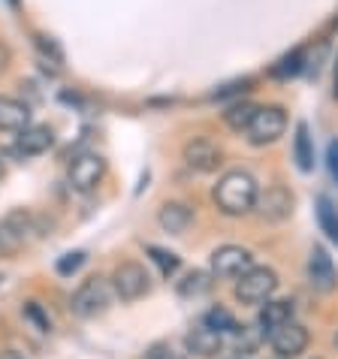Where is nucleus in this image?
Returning a JSON list of instances; mask_svg holds the SVG:
<instances>
[{"instance_id":"f257e3e1","label":"nucleus","mask_w":338,"mask_h":359,"mask_svg":"<svg viewBox=\"0 0 338 359\" xmlns=\"http://www.w3.org/2000/svg\"><path fill=\"white\" fill-rule=\"evenodd\" d=\"M212 196H215L217 212H224L230 217H242V215L251 212V208H257L260 184H257V178L251 172H245V169H233V172H227L221 182L215 184Z\"/></svg>"},{"instance_id":"f03ea898","label":"nucleus","mask_w":338,"mask_h":359,"mask_svg":"<svg viewBox=\"0 0 338 359\" xmlns=\"http://www.w3.org/2000/svg\"><path fill=\"white\" fill-rule=\"evenodd\" d=\"M39 236H43V221L27 208H15L6 217H0V257L27 251Z\"/></svg>"},{"instance_id":"7ed1b4c3","label":"nucleus","mask_w":338,"mask_h":359,"mask_svg":"<svg viewBox=\"0 0 338 359\" xmlns=\"http://www.w3.org/2000/svg\"><path fill=\"white\" fill-rule=\"evenodd\" d=\"M278 272L269 266H251L245 275H238L236 281V299L242 305H263L269 302L278 290Z\"/></svg>"},{"instance_id":"20e7f679","label":"nucleus","mask_w":338,"mask_h":359,"mask_svg":"<svg viewBox=\"0 0 338 359\" xmlns=\"http://www.w3.org/2000/svg\"><path fill=\"white\" fill-rule=\"evenodd\" d=\"M112 281H106V278H88V281L79 287V290L73 293V299H69V311H73L76 317H82V320H91V317L103 314L109 302H112Z\"/></svg>"},{"instance_id":"39448f33","label":"nucleus","mask_w":338,"mask_h":359,"mask_svg":"<svg viewBox=\"0 0 338 359\" xmlns=\"http://www.w3.org/2000/svg\"><path fill=\"white\" fill-rule=\"evenodd\" d=\"M287 130V112L281 106H260L254 121L248 124V142L251 145H272Z\"/></svg>"},{"instance_id":"423d86ee","label":"nucleus","mask_w":338,"mask_h":359,"mask_svg":"<svg viewBox=\"0 0 338 359\" xmlns=\"http://www.w3.org/2000/svg\"><path fill=\"white\" fill-rule=\"evenodd\" d=\"M112 290L121 302H136L151 290V275L145 272L142 263H121L112 272Z\"/></svg>"},{"instance_id":"0eeeda50","label":"nucleus","mask_w":338,"mask_h":359,"mask_svg":"<svg viewBox=\"0 0 338 359\" xmlns=\"http://www.w3.org/2000/svg\"><path fill=\"white\" fill-rule=\"evenodd\" d=\"M208 266H212V275L215 278H224V281H230V278L245 275L248 269L254 266V254L248 251V248H242V245H224V248H217V251L212 254Z\"/></svg>"},{"instance_id":"6e6552de","label":"nucleus","mask_w":338,"mask_h":359,"mask_svg":"<svg viewBox=\"0 0 338 359\" xmlns=\"http://www.w3.org/2000/svg\"><path fill=\"white\" fill-rule=\"evenodd\" d=\"M269 344H272V351L281 356V359H296V356H302L305 353V347H308V329L302 323H296V320H287L284 326H278L272 329L269 335Z\"/></svg>"},{"instance_id":"1a4fd4ad","label":"nucleus","mask_w":338,"mask_h":359,"mask_svg":"<svg viewBox=\"0 0 338 359\" xmlns=\"http://www.w3.org/2000/svg\"><path fill=\"white\" fill-rule=\"evenodd\" d=\"M103 175H106V161L100 154H79L73 163H69V187H76V191H94L97 184L103 182Z\"/></svg>"},{"instance_id":"9d476101","label":"nucleus","mask_w":338,"mask_h":359,"mask_svg":"<svg viewBox=\"0 0 338 359\" xmlns=\"http://www.w3.org/2000/svg\"><path fill=\"white\" fill-rule=\"evenodd\" d=\"M308 281H311L314 290L320 293H332L338 287V272H335V263L326 248L314 245L311 254H308Z\"/></svg>"},{"instance_id":"9b49d317","label":"nucleus","mask_w":338,"mask_h":359,"mask_svg":"<svg viewBox=\"0 0 338 359\" xmlns=\"http://www.w3.org/2000/svg\"><path fill=\"white\" fill-rule=\"evenodd\" d=\"M184 163L191 166L194 172H215V169L224 163V151L212 139H191V142L184 145Z\"/></svg>"},{"instance_id":"f8f14e48","label":"nucleus","mask_w":338,"mask_h":359,"mask_svg":"<svg viewBox=\"0 0 338 359\" xmlns=\"http://www.w3.org/2000/svg\"><path fill=\"white\" fill-rule=\"evenodd\" d=\"M257 208L266 221H287L293 215V194L281 184H272L266 194L257 196Z\"/></svg>"},{"instance_id":"ddd939ff","label":"nucleus","mask_w":338,"mask_h":359,"mask_svg":"<svg viewBox=\"0 0 338 359\" xmlns=\"http://www.w3.org/2000/svg\"><path fill=\"white\" fill-rule=\"evenodd\" d=\"M52 145H55V130L48 124H34V127L27 124L25 130H18V136H15V151L25 157L46 154Z\"/></svg>"},{"instance_id":"4468645a","label":"nucleus","mask_w":338,"mask_h":359,"mask_svg":"<svg viewBox=\"0 0 338 359\" xmlns=\"http://www.w3.org/2000/svg\"><path fill=\"white\" fill-rule=\"evenodd\" d=\"M184 344H187V353H194V356H200V359H212L224 351V335L217 332V329L212 326H196L187 332L184 338Z\"/></svg>"},{"instance_id":"2eb2a0df","label":"nucleus","mask_w":338,"mask_h":359,"mask_svg":"<svg viewBox=\"0 0 338 359\" xmlns=\"http://www.w3.org/2000/svg\"><path fill=\"white\" fill-rule=\"evenodd\" d=\"M31 124V106L15 97L0 94V130L4 133H18Z\"/></svg>"},{"instance_id":"dca6fc26","label":"nucleus","mask_w":338,"mask_h":359,"mask_svg":"<svg viewBox=\"0 0 338 359\" xmlns=\"http://www.w3.org/2000/svg\"><path fill=\"white\" fill-rule=\"evenodd\" d=\"M157 224H161L169 236H182L187 226L194 224V208L187 203H166L157 215Z\"/></svg>"},{"instance_id":"f3484780","label":"nucleus","mask_w":338,"mask_h":359,"mask_svg":"<svg viewBox=\"0 0 338 359\" xmlns=\"http://www.w3.org/2000/svg\"><path fill=\"white\" fill-rule=\"evenodd\" d=\"M287 320H293V302H290V299H278V302H266L263 305V311H260L263 335H269L272 329L284 326Z\"/></svg>"},{"instance_id":"a211bd4d","label":"nucleus","mask_w":338,"mask_h":359,"mask_svg":"<svg viewBox=\"0 0 338 359\" xmlns=\"http://www.w3.org/2000/svg\"><path fill=\"white\" fill-rule=\"evenodd\" d=\"M293 157H296V166H299L302 172H311L314 169V142H311V133H308V124H296Z\"/></svg>"},{"instance_id":"6ab92c4d","label":"nucleus","mask_w":338,"mask_h":359,"mask_svg":"<svg viewBox=\"0 0 338 359\" xmlns=\"http://www.w3.org/2000/svg\"><path fill=\"white\" fill-rule=\"evenodd\" d=\"M317 224H320V233L338 245V208L330 196H317Z\"/></svg>"},{"instance_id":"aec40b11","label":"nucleus","mask_w":338,"mask_h":359,"mask_svg":"<svg viewBox=\"0 0 338 359\" xmlns=\"http://www.w3.org/2000/svg\"><path fill=\"white\" fill-rule=\"evenodd\" d=\"M257 109H260V106H254V103H233V106L224 112V124L230 127V130L242 133V130H248V124L254 121Z\"/></svg>"},{"instance_id":"412c9836","label":"nucleus","mask_w":338,"mask_h":359,"mask_svg":"<svg viewBox=\"0 0 338 359\" xmlns=\"http://www.w3.org/2000/svg\"><path fill=\"white\" fill-rule=\"evenodd\" d=\"M302 64H305V52L302 48H293L290 55H284L281 61L272 67V76L275 79H293V76L302 73Z\"/></svg>"},{"instance_id":"4be33fe9","label":"nucleus","mask_w":338,"mask_h":359,"mask_svg":"<svg viewBox=\"0 0 338 359\" xmlns=\"http://www.w3.org/2000/svg\"><path fill=\"white\" fill-rule=\"evenodd\" d=\"M212 290V281H208V275L205 272H191L184 278V281H178V296H184V299H191V296H203Z\"/></svg>"},{"instance_id":"5701e85b","label":"nucleus","mask_w":338,"mask_h":359,"mask_svg":"<svg viewBox=\"0 0 338 359\" xmlns=\"http://www.w3.org/2000/svg\"><path fill=\"white\" fill-rule=\"evenodd\" d=\"M148 257H151V260L157 263V269H161V275L163 278H173L178 269H182V260H178V257L173 254V251H163V248H148Z\"/></svg>"},{"instance_id":"b1692460","label":"nucleus","mask_w":338,"mask_h":359,"mask_svg":"<svg viewBox=\"0 0 338 359\" xmlns=\"http://www.w3.org/2000/svg\"><path fill=\"white\" fill-rule=\"evenodd\" d=\"M205 326H212V329H217V332H238V326H236V320H233V314L230 311H224V308H212V311L205 314Z\"/></svg>"},{"instance_id":"393cba45","label":"nucleus","mask_w":338,"mask_h":359,"mask_svg":"<svg viewBox=\"0 0 338 359\" xmlns=\"http://www.w3.org/2000/svg\"><path fill=\"white\" fill-rule=\"evenodd\" d=\"M85 260H88V254H85V251H69V254H64L61 260L55 263V269H58V275L69 278V275H76L79 269L85 266Z\"/></svg>"},{"instance_id":"a878e982","label":"nucleus","mask_w":338,"mask_h":359,"mask_svg":"<svg viewBox=\"0 0 338 359\" xmlns=\"http://www.w3.org/2000/svg\"><path fill=\"white\" fill-rule=\"evenodd\" d=\"M22 311H25L27 320H31V323L39 329V332H48V329H52V320H48V314L43 311V308H39V302H25Z\"/></svg>"},{"instance_id":"bb28decb","label":"nucleus","mask_w":338,"mask_h":359,"mask_svg":"<svg viewBox=\"0 0 338 359\" xmlns=\"http://www.w3.org/2000/svg\"><path fill=\"white\" fill-rule=\"evenodd\" d=\"M148 359H184V356L178 353L175 347H169V344H157V347H151V353H148Z\"/></svg>"},{"instance_id":"cd10ccee","label":"nucleus","mask_w":338,"mask_h":359,"mask_svg":"<svg viewBox=\"0 0 338 359\" xmlns=\"http://www.w3.org/2000/svg\"><path fill=\"white\" fill-rule=\"evenodd\" d=\"M326 163H330V175L335 178V184H338V139H332L330 148H326Z\"/></svg>"},{"instance_id":"c85d7f7f","label":"nucleus","mask_w":338,"mask_h":359,"mask_svg":"<svg viewBox=\"0 0 338 359\" xmlns=\"http://www.w3.org/2000/svg\"><path fill=\"white\" fill-rule=\"evenodd\" d=\"M36 46H39V48H43V52H46V55H52V57H55V61H61V48H58V46H55V39H52V36H36Z\"/></svg>"},{"instance_id":"c756f323","label":"nucleus","mask_w":338,"mask_h":359,"mask_svg":"<svg viewBox=\"0 0 338 359\" xmlns=\"http://www.w3.org/2000/svg\"><path fill=\"white\" fill-rule=\"evenodd\" d=\"M6 64H9V48H6V46H0V73L6 69Z\"/></svg>"},{"instance_id":"7c9ffc66","label":"nucleus","mask_w":338,"mask_h":359,"mask_svg":"<svg viewBox=\"0 0 338 359\" xmlns=\"http://www.w3.org/2000/svg\"><path fill=\"white\" fill-rule=\"evenodd\" d=\"M0 359H25V356L15 353V351H4V353H0Z\"/></svg>"},{"instance_id":"2f4dec72","label":"nucleus","mask_w":338,"mask_h":359,"mask_svg":"<svg viewBox=\"0 0 338 359\" xmlns=\"http://www.w3.org/2000/svg\"><path fill=\"white\" fill-rule=\"evenodd\" d=\"M335 97H338V67H335Z\"/></svg>"},{"instance_id":"473e14b6","label":"nucleus","mask_w":338,"mask_h":359,"mask_svg":"<svg viewBox=\"0 0 338 359\" xmlns=\"http://www.w3.org/2000/svg\"><path fill=\"white\" fill-rule=\"evenodd\" d=\"M4 172H6V169H4V161H0V178H4Z\"/></svg>"},{"instance_id":"72a5a7b5","label":"nucleus","mask_w":338,"mask_h":359,"mask_svg":"<svg viewBox=\"0 0 338 359\" xmlns=\"http://www.w3.org/2000/svg\"><path fill=\"white\" fill-rule=\"evenodd\" d=\"M9 4H13V6H18V0H9Z\"/></svg>"},{"instance_id":"f704fd0d","label":"nucleus","mask_w":338,"mask_h":359,"mask_svg":"<svg viewBox=\"0 0 338 359\" xmlns=\"http://www.w3.org/2000/svg\"><path fill=\"white\" fill-rule=\"evenodd\" d=\"M230 359H242V356H230Z\"/></svg>"},{"instance_id":"c9c22d12","label":"nucleus","mask_w":338,"mask_h":359,"mask_svg":"<svg viewBox=\"0 0 338 359\" xmlns=\"http://www.w3.org/2000/svg\"><path fill=\"white\" fill-rule=\"evenodd\" d=\"M335 344H338V335H335Z\"/></svg>"}]
</instances>
